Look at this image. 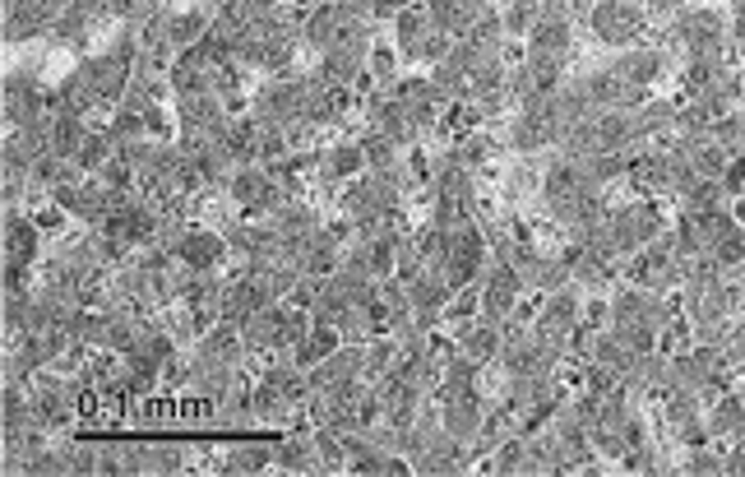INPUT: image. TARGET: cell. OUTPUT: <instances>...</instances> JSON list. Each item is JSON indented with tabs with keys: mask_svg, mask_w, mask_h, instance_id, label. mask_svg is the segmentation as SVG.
I'll return each mask as SVG.
<instances>
[{
	"mask_svg": "<svg viewBox=\"0 0 745 477\" xmlns=\"http://www.w3.org/2000/svg\"><path fill=\"white\" fill-rule=\"evenodd\" d=\"M181 260H186L190 269H208L213 260H222V241L208 237V232H190V237L181 241Z\"/></svg>",
	"mask_w": 745,
	"mask_h": 477,
	"instance_id": "cell-1",
	"label": "cell"
},
{
	"mask_svg": "<svg viewBox=\"0 0 745 477\" xmlns=\"http://www.w3.org/2000/svg\"><path fill=\"white\" fill-rule=\"evenodd\" d=\"M537 47H542V51L565 47V24H542V28H537Z\"/></svg>",
	"mask_w": 745,
	"mask_h": 477,
	"instance_id": "cell-2",
	"label": "cell"
}]
</instances>
